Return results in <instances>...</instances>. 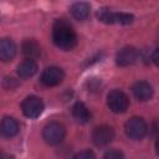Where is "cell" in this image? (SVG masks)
I'll return each instance as SVG.
<instances>
[{"mask_svg":"<svg viewBox=\"0 0 159 159\" xmlns=\"http://www.w3.org/2000/svg\"><path fill=\"white\" fill-rule=\"evenodd\" d=\"M52 41L58 48L68 51L76 46L77 35L68 21L65 19H58L52 26Z\"/></svg>","mask_w":159,"mask_h":159,"instance_id":"6da1fadb","label":"cell"},{"mask_svg":"<svg viewBox=\"0 0 159 159\" xmlns=\"http://www.w3.org/2000/svg\"><path fill=\"white\" fill-rule=\"evenodd\" d=\"M65 134H66V129L58 122L47 123L42 130V138L50 145H56V144L61 143L65 138Z\"/></svg>","mask_w":159,"mask_h":159,"instance_id":"7a4b0ae2","label":"cell"},{"mask_svg":"<svg viewBox=\"0 0 159 159\" xmlns=\"http://www.w3.org/2000/svg\"><path fill=\"white\" fill-rule=\"evenodd\" d=\"M125 134L133 140H140L148 132V125L142 117H132L125 123Z\"/></svg>","mask_w":159,"mask_h":159,"instance_id":"3957f363","label":"cell"},{"mask_svg":"<svg viewBox=\"0 0 159 159\" xmlns=\"http://www.w3.org/2000/svg\"><path fill=\"white\" fill-rule=\"evenodd\" d=\"M98 19L104 22V24H119V25H128L133 22V15L127 14V12H117V11H111L109 9H101L97 14Z\"/></svg>","mask_w":159,"mask_h":159,"instance_id":"277c9868","label":"cell"},{"mask_svg":"<svg viewBox=\"0 0 159 159\" xmlns=\"http://www.w3.org/2000/svg\"><path fill=\"white\" fill-rule=\"evenodd\" d=\"M107 104L109 109L114 113H124L129 106L128 96L119 89H113L107 96Z\"/></svg>","mask_w":159,"mask_h":159,"instance_id":"5b68a950","label":"cell"},{"mask_svg":"<svg viewBox=\"0 0 159 159\" xmlns=\"http://www.w3.org/2000/svg\"><path fill=\"white\" fill-rule=\"evenodd\" d=\"M43 102L37 96H29L21 103L22 113L27 118H37L43 112Z\"/></svg>","mask_w":159,"mask_h":159,"instance_id":"8992f818","label":"cell"},{"mask_svg":"<svg viewBox=\"0 0 159 159\" xmlns=\"http://www.w3.org/2000/svg\"><path fill=\"white\" fill-rule=\"evenodd\" d=\"M65 73L60 67L56 66H51L43 70V72L41 73V83L46 87H53L60 84L63 81Z\"/></svg>","mask_w":159,"mask_h":159,"instance_id":"52a82bcc","label":"cell"},{"mask_svg":"<svg viewBox=\"0 0 159 159\" xmlns=\"http://www.w3.org/2000/svg\"><path fill=\"white\" fill-rule=\"evenodd\" d=\"M114 138V130L108 125H99L92 132V140L97 147H104L109 144Z\"/></svg>","mask_w":159,"mask_h":159,"instance_id":"ba28073f","label":"cell"},{"mask_svg":"<svg viewBox=\"0 0 159 159\" xmlns=\"http://www.w3.org/2000/svg\"><path fill=\"white\" fill-rule=\"evenodd\" d=\"M139 57V52L133 46H125L120 48L116 55V62L119 66H129L133 65Z\"/></svg>","mask_w":159,"mask_h":159,"instance_id":"9c48e42d","label":"cell"},{"mask_svg":"<svg viewBox=\"0 0 159 159\" xmlns=\"http://www.w3.org/2000/svg\"><path fill=\"white\" fill-rule=\"evenodd\" d=\"M20 130L19 122L12 117H4L0 120V135L2 138H12Z\"/></svg>","mask_w":159,"mask_h":159,"instance_id":"30bf717a","label":"cell"},{"mask_svg":"<svg viewBox=\"0 0 159 159\" xmlns=\"http://www.w3.org/2000/svg\"><path fill=\"white\" fill-rule=\"evenodd\" d=\"M133 94L138 101H148L153 97V87L147 81H139L133 86Z\"/></svg>","mask_w":159,"mask_h":159,"instance_id":"8fae6325","label":"cell"},{"mask_svg":"<svg viewBox=\"0 0 159 159\" xmlns=\"http://www.w3.org/2000/svg\"><path fill=\"white\" fill-rule=\"evenodd\" d=\"M16 55V45L11 39H0V60L11 61Z\"/></svg>","mask_w":159,"mask_h":159,"instance_id":"7c38bea8","label":"cell"},{"mask_svg":"<svg viewBox=\"0 0 159 159\" xmlns=\"http://www.w3.org/2000/svg\"><path fill=\"white\" fill-rule=\"evenodd\" d=\"M70 12L72 15V17H75L78 21H83L89 16L91 12V6L88 2L84 1H78L71 5L70 7Z\"/></svg>","mask_w":159,"mask_h":159,"instance_id":"4fadbf2b","label":"cell"},{"mask_svg":"<svg viewBox=\"0 0 159 159\" xmlns=\"http://www.w3.org/2000/svg\"><path fill=\"white\" fill-rule=\"evenodd\" d=\"M22 53L29 58V60H34L37 58L41 55V46L39 45V42L34 39H26L22 42Z\"/></svg>","mask_w":159,"mask_h":159,"instance_id":"5bb4252c","label":"cell"},{"mask_svg":"<svg viewBox=\"0 0 159 159\" xmlns=\"http://www.w3.org/2000/svg\"><path fill=\"white\" fill-rule=\"evenodd\" d=\"M37 72V63L34 60H24L17 66V75L21 78H30Z\"/></svg>","mask_w":159,"mask_h":159,"instance_id":"9a60e30c","label":"cell"},{"mask_svg":"<svg viewBox=\"0 0 159 159\" xmlns=\"http://www.w3.org/2000/svg\"><path fill=\"white\" fill-rule=\"evenodd\" d=\"M72 116L80 123H87L91 119V113H89L88 108L84 106V103H82V102H76L73 104V107H72Z\"/></svg>","mask_w":159,"mask_h":159,"instance_id":"2e32d148","label":"cell"},{"mask_svg":"<svg viewBox=\"0 0 159 159\" xmlns=\"http://www.w3.org/2000/svg\"><path fill=\"white\" fill-rule=\"evenodd\" d=\"M103 159H124V154L120 152V150H117V149H111L108 150Z\"/></svg>","mask_w":159,"mask_h":159,"instance_id":"e0dca14e","label":"cell"},{"mask_svg":"<svg viewBox=\"0 0 159 159\" xmlns=\"http://www.w3.org/2000/svg\"><path fill=\"white\" fill-rule=\"evenodd\" d=\"M73 159H96V155L91 150H82V152L77 153L73 157Z\"/></svg>","mask_w":159,"mask_h":159,"instance_id":"ac0fdd59","label":"cell"},{"mask_svg":"<svg viewBox=\"0 0 159 159\" xmlns=\"http://www.w3.org/2000/svg\"><path fill=\"white\" fill-rule=\"evenodd\" d=\"M0 159H12V157L9 155L7 153H5V152H2V150L0 149Z\"/></svg>","mask_w":159,"mask_h":159,"instance_id":"d6986e66","label":"cell"}]
</instances>
